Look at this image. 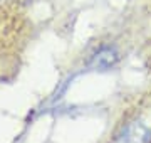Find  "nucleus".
<instances>
[{"mask_svg": "<svg viewBox=\"0 0 151 143\" xmlns=\"http://www.w3.org/2000/svg\"><path fill=\"white\" fill-rule=\"evenodd\" d=\"M151 130L141 121H133L119 131L114 143H150Z\"/></svg>", "mask_w": 151, "mask_h": 143, "instance_id": "f257e3e1", "label": "nucleus"}, {"mask_svg": "<svg viewBox=\"0 0 151 143\" xmlns=\"http://www.w3.org/2000/svg\"><path fill=\"white\" fill-rule=\"evenodd\" d=\"M118 61H119L118 51L114 47H111V46H104L91 57L89 67L94 69V71H108L113 66H116Z\"/></svg>", "mask_w": 151, "mask_h": 143, "instance_id": "f03ea898", "label": "nucleus"}]
</instances>
